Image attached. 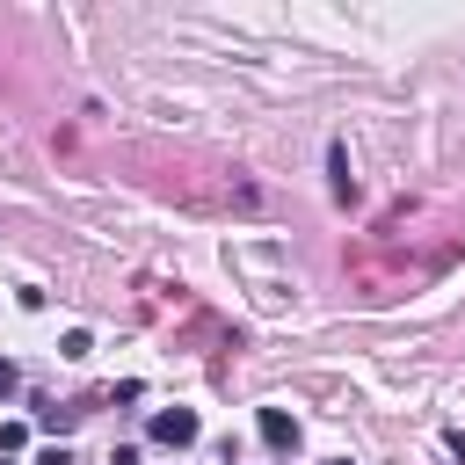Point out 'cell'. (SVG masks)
I'll use <instances>...</instances> for the list:
<instances>
[{"mask_svg":"<svg viewBox=\"0 0 465 465\" xmlns=\"http://www.w3.org/2000/svg\"><path fill=\"white\" fill-rule=\"evenodd\" d=\"M196 436H203L196 407H160V414H153V443H167V450H189Z\"/></svg>","mask_w":465,"mask_h":465,"instance_id":"1","label":"cell"},{"mask_svg":"<svg viewBox=\"0 0 465 465\" xmlns=\"http://www.w3.org/2000/svg\"><path fill=\"white\" fill-rule=\"evenodd\" d=\"M327 189H334V203H356V174H349V145L341 138H327Z\"/></svg>","mask_w":465,"mask_h":465,"instance_id":"2","label":"cell"},{"mask_svg":"<svg viewBox=\"0 0 465 465\" xmlns=\"http://www.w3.org/2000/svg\"><path fill=\"white\" fill-rule=\"evenodd\" d=\"M262 443L291 458V450H298V414H283V407H262Z\"/></svg>","mask_w":465,"mask_h":465,"instance_id":"3","label":"cell"},{"mask_svg":"<svg viewBox=\"0 0 465 465\" xmlns=\"http://www.w3.org/2000/svg\"><path fill=\"white\" fill-rule=\"evenodd\" d=\"M80 414H87V407H58V400H36V421H44V429H51L58 443H65V429H73Z\"/></svg>","mask_w":465,"mask_h":465,"instance_id":"4","label":"cell"},{"mask_svg":"<svg viewBox=\"0 0 465 465\" xmlns=\"http://www.w3.org/2000/svg\"><path fill=\"white\" fill-rule=\"evenodd\" d=\"M87 349H94V334H87V327H65V341H58V356H73V363H80Z\"/></svg>","mask_w":465,"mask_h":465,"instance_id":"5","label":"cell"},{"mask_svg":"<svg viewBox=\"0 0 465 465\" xmlns=\"http://www.w3.org/2000/svg\"><path fill=\"white\" fill-rule=\"evenodd\" d=\"M22 443H29V429H22V421H0V458H15Z\"/></svg>","mask_w":465,"mask_h":465,"instance_id":"6","label":"cell"},{"mask_svg":"<svg viewBox=\"0 0 465 465\" xmlns=\"http://www.w3.org/2000/svg\"><path fill=\"white\" fill-rule=\"evenodd\" d=\"M15 392H22V371H15L7 356H0V400H15Z\"/></svg>","mask_w":465,"mask_h":465,"instance_id":"7","label":"cell"},{"mask_svg":"<svg viewBox=\"0 0 465 465\" xmlns=\"http://www.w3.org/2000/svg\"><path fill=\"white\" fill-rule=\"evenodd\" d=\"M36 465H73V450H65V443H44V450H36Z\"/></svg>","mask_w":465,"mask_h":465,"instance_id":"8","label":"cell"},{"mask_svg":"<svg viewBox=\"0 0 465 465\" xmlns=\"http://www.w3.org/2000/svg\"><path fill=\"white\" fill-rule=\"evenodd\" d=\"M109 465H138V450H131V443H116V450H109Z\"/></svg>","mask_w":465,"mask_h":465,"instance_id":"9","label":"cell"},{"mask_svg":"<svg viewBox=\"0 0 465 465\" xmlns=\"http://www.w3.org/2000/svg\"><path fill=\"white\" fill-rule=\"evenodd\" d=\"M443 443H450V458H465V429H450V436H443Z\"/></svg>","mask_w":465,"mask_h":465,"instance_id":"10","label":"cell"},{"mask_svg":"<svg viewBox=\"0 0 465 465\" xmlns=\"http://www.w3.org/2000/svg\"><path fill=\"white\" fill-rule=\"evenodd\" d=\"M327 465H349V458H327Z\"/></svg>","mask_w":465,"mask_h":465,"instance_id":"11","label":"cell"},{"mask_svg":"<svg viewBox=\"0 0 465 465\" xmlns=\"http://www.w3.org/2000/svg\"><path fill=\"white\" fill-rule=\"evenodd\" d=\"M0 465H15V458H0Z\"/></svg>","mask_w":465,"mask_h":465,"instance_id":"12","label":"cell"}]
</instances>
